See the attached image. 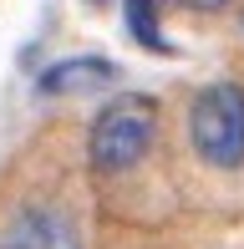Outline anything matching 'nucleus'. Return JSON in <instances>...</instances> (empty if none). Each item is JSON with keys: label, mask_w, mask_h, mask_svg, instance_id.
<instances>
[{"label": "nucleus", "mask_w": 244, "mask_h": 249, "mask_svg": "<svg viewBox=\"0 0 244 249\" xmlns=\"http://www.w3.org/2000/svg\"><path fill=\"white\" fill-rule=\"evenodd\" d=\"M158 122H163L158 97H148V92L112 97L92 117V132H87V163H92V173L112 178V173L138 168L148 158V148L158 142Z\"/></svg>", "instance_id": "1"}, {"label": "nucleus", "mask_w": 244, "mask_h": 249, "mask_svg": "<svg viewBox=\"0 0 244 249\" xmlns=\"http://www.w3.org/2000/svg\"><path fill=\"white\" fill-rule=\"evenodd\" d=\"M188 142L209 168H244V87L209 82L188 102Z\"/></svg>", "instance_id": "2"}, {"label": "nucleus", "mask_w": 244, "mask_h": 249, "mask_svg": "<svg viewBox=\"0 0 244 249\" xmlns=\"http://www.w3.org/2000/svg\"><path fill=\"white\" fill-rule=\"evenodd\" d=\"M0 249H87V239L61 203H26L5 219Z\"/></svg>", "instance_id": "3"}, {"label": "nucleus", "mask_w": 244, "mask_h": 249, "mask_svg": "<svg viewBox=\"0 0 244 249\" xmlns=\"http://www.w3.org/2000/svg\"><path fill=\"white\" fill-rule=\"evenodd\" d=\"M117 66L107 56H66V61H51L46 71L36 76V97H71V92H97V87H112Z\"/></svg>", "instance_id": "4"}, {"label": "nucleus", "mask_w": 244, "mask_h": 249, "mask_svg": "<svg viewBox=\"0 0 244 249\" xmlns=\"http://www.w3.org/2000/svg\"><path fill=\"white\" fill-rule=\"evenodd\" d=\"M122 26L138 41L142 51L153 56H173L168 36H163V0H122Z\"/></svg>", "instance_id": "5"}, {"label": "nucleus", "mask_w": 244, "mask_h": 249, "mask_svg": "<svg viewBox=\"0 0 244 249\" xmlns=\"http://www.w3.org/2000/svg\"><path fill=\"white\" fill-rule=\"evenodd\" d=\"M188 10H204V16H219V10H229L234 0H183Z\"/></svg>", "instance_id": "6"}, {"label": "nucleus", "mask_w": 244, "mask_h": 249, "mask_svg": "<svg viewBox=\"0 0 244 249\" xmlns=\"http://www.w3.org/2000/svg\"><path fill=\"white\" fill-rule=\"evenodd\" d=\"M87 5H107V0H87Z\"/></svg>", "instance_id": "7"}, {"label": "nucleus", "mask_w": 244, "mask_h": 249, "mask_svg": "<svg viewBox=\"0 0 244 249\" xmlns=\"http://www.w3.org/2000/svg\"><path fill=\"white\" fill-rule=\"evenodd\" d=\"M239 26H244V20H239Z\"/></svg>", "instance_id": "8"}]
</instances>
